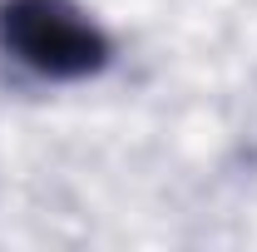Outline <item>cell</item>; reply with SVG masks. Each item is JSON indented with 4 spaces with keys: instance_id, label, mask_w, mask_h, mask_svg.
<instances>
[{
    "instance_id": "cell-1",
    "label": "cell",
    "mask_w": 257,
    "mask_h": 252,
    "mask_svg": "<svg viewBox=\"0 0 257 252\" xmlns=\"http://www.w3.org/2000/svg\"><path fill=\"white\" fill-rule=\"evenodd\" d=\"M0 45L45 79H84L109 64V35L74 0H5Z\"/></svg>"
}]
</instances>
